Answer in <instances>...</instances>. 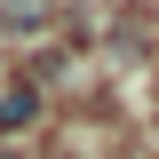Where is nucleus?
Instances as JSON below:
<instances>
[{"instance_id": "nucleus-1", "label": "nucleus", "mask_w": 159, "mask_h": 159, "mask_svg": "<svg viewBox=\"0 0 159 159\" xmlns=\"http://www.w3.org/2000/svg\"><path fill=\"white\" fill-rule=\"evenodd\" d=\"M40 119V88L24 72H0V135H16V127H32Z\"/></svg>"}, {"instance_id": "nucleus-2", "label": "nucleus", "mask_w": 159, "mask_h": 159, "mask_svg": "<svg viewBox=\"0 0 159 159\" xmlns=\"http://www.w3.org/2000/svg\"><path fill=\"white\" fill-rule=\"evenodd\" d=\"M56 16V0H0V32H40Z\"/></svg>"}]
</instances>
